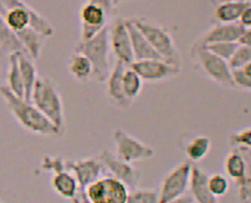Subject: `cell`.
<instances>
[{"instance_id":"obj_1","label":"cell","mask_w":251,"mask_h":203,"mask_svg":"<svg viewBox=\"0 0 251 203\" xmlns=\"http://www.w3.org/2000/svg\"><path fill=\"white\" fill-rule=\"evenodd\" d=\"M2 96L11 114L22 127L32 134L41 135L61 136L62 134L30 101L25 100L11 92L7 86H0Z\"/></svg>"},{"instance_id":"obj_2","label":"cell","mask_w":251,"mask_h":203,"mask_svg":"<svg viewBox=\"0 0 251 203\" xmlns=\"http://www.w3.org/2000/svg\"><path fill=\"white\" fill-rule=\"evenodd\" d=\"M30 102L55 126L62 135L65 131V114L61 94L50 79L37 78Z\"/></svg>"},{"instance_id":"obj_3","label":"cell","mask_w":251,"mask_h":203,"mask_svg":"<svg viewBox=\"0 0 251 203\" xmlns=\"http://www.w3.org/2000/svg\"><path fill=\"white\" fill-rule=\"evenodd\" d=\"M110 50L108 25L90 39L81 40L75 46V52L83 54L89 58L93 67L92 78L98 82L107 81L110 74L111 67L109 60Z\"/></svg>"},{"instance_id":"obj_4","label":"cell","mask_w":251,"mask_h":203,"mask_svg":"<svg viewBox=\"0 0 251 203\" xmlns=\"http://www.w3.org/2000/svg\"><path fill=\"white\" fill-rule=\"evenodd\" d=\"M152 47L166 62L180 66L181 57L171 34L160 25L146 19H130Z\"/></svg>"},{"instance_id":"obj_5","label":"cell","mask_w":251,"mask_h":203,"mask_svg":"<svg viewBox=\"0 0 251 203\" xmlns=\"http://www.w3.org/2000/svg\"><path fill=\"white\" fill-rule=\"evenodd\" d=\"M192 55L201 70L210 80L226 87H235L233 83L231 68L226 60L207 50L201 42L196 43L192 48Z\"/></svg>"},{"instance_id":"obj_6","label":"cell","mask_w":251,"mask_h":203,"mask_svg":"<svg viewBox=\"0 0 251 203\" xmlns=\"http://www.w3.org/2000/svg\"><path fill=\"white\" fill-rule=\"evenodd\" d=\"M129 190L113 177H101L85 188L87 201L92 203H126Z\"/></svg>"},{"instance_id":"obj_7","label":"cell","mask_w":251,"mask_h":203,"mask_svg":"<svg viewBox=\"0 0 251 203\" xmlns=\"http://www.w3.org/2000/svg\"><path fill=\"white\" fill-rule=\"evenodd\" d=\"M65 168L72 172L78 182V193L74 197V202H89L85 195V188L92 182L102 177L106 169L98 158H85L80 160H66Z\"/></svg>"},{"instance_id":"obj_8","label":"cell","mask_w":251,"mask_h":203,"mask_svg":"<svg viewBox=\"0 0 251 203\" xmlns=\"http://www.w3.org/2000/svg\"><path fill=\"white\" fill-rule=\"evenodd\" d=\"M191 166L192 162L184 161L169 172L159 190V202L171 203L189 189Z\"/></svg>"},{"instance_id":"obj_9","label":"cell","mask_w":251,"mask_h":203,"mask_svg":"<svg viewBox=\"0 0 251 203\" xmlns=\"http://www.w3.org/2000/svg\"><path fill=\"white\" fill-rule=\"evenodd\" d=\"M113 140L116 143V156L122 160L132 163L154 156V151L143 142L129 135L126 131L118 129L114 131Z\"/></svg>"},{"instance_id":"obj_10","label":"cell","mask_w":251,"mask_h":203,"mask_svg":"<svg viewBox=\"0 0 251 203\" xmlns=\"http://www.w3.org/2000/svg\"><path fill=\"white\" fill-rule=\"evenodd\" d=\"M129 67L138 73L143 81L147 82L165 81L180 72V66L168 63L164 59L135 60Z\"/></svg>"},{"instance_id":"obj_11","label":"cell","mask_w":251,"mask_h":203,"mask_svg":"<svg viewBox=\"0 0 251 203\" xmlns=\"http://www.w3.org/2000/svg\"><path fill=\"white\" fill-rule=\"evenodd\" d=\"M98 159L102 163L103 168L108 170L109 173L113 178L118 179L126 185L128 190L137 188V185L140 180V171L134 166H132V163L118 158L107 149L100 153V155L98 156Z\"/></svg>"},{"instance_id":"obj_12","label":"cell","mask_w":251,"mask_h":203,"mask_svg":"<svg viewBox=\"0 0 251 203\" xmlns=\"http://www.w3.org/2000/svg\"><path fill=\"white\" fill-rule=\"evenodd\" d=\"M109 42L110 47L120 62L129 66L134 62L132 43L125 19H116L109 25Z\"/></svg>"},{"instance_id":"obj_13","label":"cell","mask_w":251,"mask_h":203,"mask_svg":"<svg viewBox=\"0 0 251 203\" xmlns=\"http://www.w3.org/2000/svg\"><path fill=\"white\" fill-rule=\"evenodd\" d=\"M80 19L82 27L81 40H86L107 26L110 16L98 4L86 1L80 11Z\"/></svg>"},{"instance_id":"obj_14","label":"cell","mask_w":251,"mask_h":203,"mask_svg":"<svg viewBox=\"0 0 251 203\" xmlns=\"http://www.w3.org/2000/svg\"><path fill=\"white\" fill-rule=\"evenodd\" d=\"M249 158L250 147H241L234 149L226 159V171L228 177L234 180L237 187L251 183Z\"/></svg>"},{"instance_id":"obj_15","label":"cell","mask_w":251,"mask_h":203,"mask_svg":"<svg viewBox=\"0 0 251 203\" xmlns=\"http://www.w3.org/2000/svg\"><path fill=\"white\" fill-rule=\"evenodd\" d=\"M189 188L195 202L216 203L217 198L212 196L208 188V174L192 163L191 166Z\"/></svg>"},{"instance_id":"obj_16","label":"cell","mask_w":251,"mask_h":203,"mask_svg":"<svg viewBox=\"0 0 251 203\" xmlns=\"http://www.w3.org/2000/svg\"><path fill=\"white\" fill-rule=\"evenodd\" d=\"M126 67V65L117 59V63L114 65L113 69L110 71V74H109L107 79V91L109 98H110L114 103L118 104L120 108L123 109L128 108L130 106V103H132V100H129L128 98L125 96L122 84L123 72Z\"/></svg>"},{"instance_id":"obj_17","label":"cell","mask_w":251,"mask_h":203,"mask_svg":"<svg viewBox=\"0 0 251 203\" xmlns=\"http://www.w3.org/2000/svg\"><path fill=\"white\" fill-rule=\"evenodd\" d=\"M248 28L238 22L235 23H219L215 25L207 34L201 38L200 42L207 45L214 42H237L243 31Z\"/></svg>"},{"instance_id":"obj_18","label":"cell","mask_w":251,"mask_h":203,"mask_svg":"<svg viewBox=\"0 0 251 203\" xmlns=\"http://www.w3.org/2000/svg\"><path fill=\"white\" fill-rule=\"evenodd\" d=\"M126 25L130 37V43H132V50L135 60L144 59H163L159 54L146 39V37L141 34V31L135 26L132 20H126Z\"/></svg>"},{"instance_id":"obj_19","label":"cell","mask_w":251,"mask_h":203,"mask_svg":"<svg viewBox=\"0 0 251 203\" xmlns=\"http://www.w3.org/2000/svg\"><path fill=\"white\" fill-rule=\"evenodd\" d=\"M19 68L22 81L24 85V99L30 101V96L37 81V68L32 62V58L25 52L18 53Z\"/></svg>"},{"instance_id":"obj_20","label":"cell","mask_w":251,"mask_h":203,"mask_svg":"<svg viewBox=\"0 0 251 203\" xmlns=\"http://www.w3.org/2000/svg\"><path fill=\"white\" fill-rule=\"evenodd\" d=\"M16 36L23 45L26 54H28L32 59L39 58L47 40L46 36H43L31 27H26L24 29L16 31Z\"/></svg>"},{"instance_id":"obj_21","label":"cell","mask_w":251,"mask_h":203,"mask_svg":"<svg viewBox=\"0 0 251 203\" xmlns=\"http://www.w3.org/2000/svg\"><path fill=\"white\" fill-rule=\"evenodd\" d=\"M52 186L55 193L66 199H74L78 193V182L75 175L68 170H62L54 173L52 179Z\"/></svg>"},{"instance_id":"obj_22","label":"cell","mask_w":251,"mask_h":203,"mask_svg":"<svg viewBox=\"0 0 251 203\" xmlns=\"http://www.w3.org/2000/svg\"><path fill=\"white\" fill-rule=\"evenodd\" d=\"M249 5V1H243V0L219 3L216 10V19L219 21V23H235L238 22L244 10Z\"/></svg>"},{"instance_id":"obj_23","label":"cell","mask_w":251,"mask_h":203,"mask_svg":"<svg viewBox=\"0 0 251 203\" xmlns=\"http://www.w3.org/2000/svg\"><path fill=\"white\" fill-rule=\"evenodd\" d=\"M0 51L8 56L13 53L25 52L23 45L16 36V32L5 24L1 14H0Z\"/></svg>"},{"instance_id":"obj_24","label":"cell","mask_w":251,"mask_h":203,"mask_svg":"<svg viewBox=\"0 0 251 203\" xmlns=\"http://www.w3.org/2000/svg\"><path fill=\"white\" fill-rule=\"evenodd\" d=\"M19 53V52H18ZM18 53H13L9 55L8 58V67H7V87L11 92L20 98H24V85L21 78Z\"/></svg>"},{"instance_id":"obj_25","label":"cell","mask_w":251,"mask_h":203,"mask_svg":"<svg viewBox=\"0 0 251 203\" xmlns=\"http://www.w3.org/2000/svg\"><path fill=\"white\" fill-rule=\"evenodd\" d=\"M211 149V141L206 135H196L190 140L184 149L185 155L191 162H198L208 155Z\"/></svg>"},{"instance_id":"obj_26","label":"cell","mask_w":251,"mask_h":203,"mask_svg":"<svg viewBox=\"0 0 251 203\" xmlns=\"http://www.w3.org/2000/svg\"><path fill=\"white\" fill-rule=\"evenodd\" d=\"M68 70L69 73L79 81H86L92 78V64L89 58L81 53L75 52L73 56L70 57Z\"/></svg>"},{"instance_id":"obj_27","label":"cell","mask_w":251,"mask_h":203,"mask_svg":"<svg viewBox=\"0 0 251 203\" xmlns=\"http://www.w3.org/2000/svg\"><path fill=\"white\" fill-rule=\"evenodd\" d=\"M143 79L129 66L125 68L122 76V84L124 94L129 100L133 101L135 98L140 95L141 90H143Z\"/></svg>"},{"instance_id":"obj_28","label":"cell","mask_w":251,"mask_h":203,"mask_svg":"<svg viewBox=\"0 0 251 203\" xmlns=\"http://www.w3.org/2000/svg\"><path fill=\"white\" fill-rule=\"evenodd\" d=\"M159 190L156 189H132L129 190L126 203H157Z\"/></svg>"},{"instance_id":"obj_29","label":"cell","mask_w":251,"mask_h":203,"mask_svg":"<svg viewBox=\"0 0 251 203\" xmlns=\"http://www.w3.org/2000/svg\"><path fill=\"white\" fill-rule=\"evenodd\" d=\"M231 75L234 86L246 90H251V63L242 68L231 69Z\"/></svg>"},{"instance_id":"obj_30","label":"cell","mask_w":251,"mask_h":203,"mask_svg":"<svg viewBox=\"0 0 251 203\" xmlns=\"http://www.w3.org/2000/svg\"><path fill=\"white\" fill-rule=\"evenodd\" d=\"M208 188L212 196L216 198L225 196L228 188H230V184H228L227 179L220 173H215L208 175Z\"/></svg>"},{"instance_id":"obj_31","label":"cell","mask_w":251,"mask_h":203,"mask_svg":"<svg viewBox=\"0 0 251 203\" xmlns=\"http://www.w3.org/2000/svg\"><path fill=\"white\" fill-rule=\"evenodd\" d=\"M204 45L207 50L227 62L239 45L237 42H214L207 43V45Z\"/></svg>"},{"instance_id":"obj_32","label":"cell","mask_w":251,"mask_h":203,"mask_svg":"<svg viewBox=\"0 0 251 203\" xmlns=\"http://www.w3.org/2000/svg\"><path fill=\"white\" fill-rule=\"evenodd\" d=\"M251 63V47L246 45H238L233 55L227 60L231 69L242 68L245 65Z\"/></svg>"},{"instance_id":"obj_33","label":"cell","mask_w":251,"mask_h":203,"mask_svg":"<svg viewBox=\"0 0 251 203\" xmlns=\"http://www.w3.org/2000/svg\"><path fill=\"white\" fill-rule=\"evenodd\" d=\"M230 145L233 149L250 147L251 145V129L246 128L230 135Z\"/></svg>"},{"instance_id":"obj_34","label":"cell","mask_w":251,"mask_h":203,"mask_svg":"<svg viewBox=\"0 0 251 203\" xmlns=\"http://www.w3.org/2000/svg\"><path fill=\"white\" fill-rule=\"evenodd\" d=\"M42 168L53 173L62 171V170H66V168H65V161L63 159L54 157H46L45 160H43Z\"/></svg>"},{"instance_id":"obj_35","label":"cell","mask_w":251,"mask_h":203,"mask_svg":"<svg viewBox=\"0 0 251 203\" xmlns=\"http://www.w3.org/2000/svg\"><path fill=\"white\" fill-rule=\"evenodd\" d=\"M87 1L98 4L100 7H101L103 10L106 11V13L109 16H111V12H112L113 7H114L113 0H87Z\"/></svg>"},{"instance_id":"obj_36","label":"cell","mask_w":251,"mask_h":203,"mask_svg":"<svg viewBox=\"0 0 251 203\" xmlns=\"http://www.w3.org/2000/svg\"><path fill=\"white\" fill-rule=\"evenodd\" d=\"M237 43L239 45H246V46H251V30L250 27L245 29L243 31V34L239 36Z\"/></svg>"},{"instance_id":"obj_37","label":"cell","mask_w":251,"mask_h":203,"mask_svg":"<svg viewBox=\"0 0 251 203\" xmlns=\"http://www.w3.org/2000/svg\"><path fill=\"white\" fill-rule=\"evenodd\" d=\"M238 23L242 24L244 27H250L251 25V8L250 5L244 10L241 18L238 20Z\"/></svg>"},{"instance_id":"obj_38","label":"cell","mask_w":251,"mask_h":203,"mask_svg":"<svg viewBox=\"0 0 251 203\" xmlns=\"http://www.w3.org/2000/svg\"><path fill=\"white\" fill-rule=\"evenodd\" d=\"M8 55L3 54L1 51H0V80L2 78V74L4 72L5 67L8 66Z\"/></svg>"},{"instance_id":"obj_39","label":"cell","mask_w":251,"mask_h":203,"mask_svg":"<svg viewBox=\"0 0 251 203\" xmlns=\"http://www.w3.org/2000/svg\"><path fill=\"white\" fill-rule=\"evenodd\" d=\"M126 1H130V0H113V3H114V5H118L120 3H123Z\"/></svg>"},{"instance_id":"obj_40","label":"cell","mask_w":251,"mask_h":203,"mask_svg":"<svg viewBox=\"0 0 251 203\" xmlns=\"http://www.w3.org/2000/svg\"><path fill=\"white\" fill-rule=\"evenodd\" d=\"M217 3H226V2H232V1H236V0H215Z\"/></svg>"},{"instance_id":"obj_41","label":"cell","mask_w":251,"mask_h":203,"mask_svg":"<svg viewBox=\"0 0 251 203\" xmlns=\"http://www.w3.org/2000/svg\"><path fill=\"white\" fill-rule=\"evenodd\" d=\"M243 1H250V0H243Z\"/></svg>"}]
</instances>
